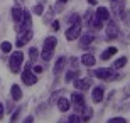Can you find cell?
I'll return each instance as SVG.
<instances>
[{
  "label": "cell",
  "mask_w": 130,
  "mask_h": 123,
  "mask_svg": "<svg viewBox=\"0 0 130 123\" xmlns=\"http://www.w3.org/2000/svg\"><path fill=\"white\" fill-rule=\"evenodd\" d=\"M22 59H24V54H22L20 51H15V54L10 56V69H12V73H19L20 71Z\"/></svg>",
  "instance_id": "6da1fadb"
},
{
  "label": "cell",
  "mask_w": 130,
  "mask_h": 123,
  "mask_svg": "<svg viewBox=\"0 0 130 123\" xmlns=\"http://www.w3.org/2000/svg\"><path fill=\"white\" fill-rule=\"evenodd\" d=\"M79 34H81V22L71 24L69 29L66 30V39H68V41H74V39L79 37Z\"/></svg>",
  "instance_id": "7a4b0ae2"
},
{
  "label": "cell",
  "mask_w": 130,
  "mask_h": 123,
  "mask_svg": "<svg viewBox=\"0 0 130 123\" xmlns=\"http://www.w3.org/2000/svg\"><path fill=\"white\" fill-rule=\"evenodd\" d=\"M30 39H32V30H30V29H27V30H24V32L19 34L17 46H19V47H22V46H25V44H27V41H30Z\"/></svg>",
  "instance_id": "3957f363"
},
{
  "label": "cell",
  "mask_w": 130,
  "mask_h": 123,
  "mask_svg": "<svg viewBox=\"0 0 130 123\" xmlns=\"http://www.w3.org/2000/svg\"><path fill=\"white\" fill-rule=\"evenodd\" d=\"M95 76L100 78V79H111V78H115V76H113V71H111L110 67H101V69H96V71H95Z\"/></svg>",
  "instance_id": "277c9868"
},
{
  "label": "cell",
  "mask_w": 130,
  "mask_h": 123,
  "mask_svg": "<svg viewBox=\"0 0 130 123\" xmlns=\"http://www.w3.org/2000/svg\"><path fill=\"white\" fill-rule=\"evenodd\" d=\"M22 81H24L27 86H32V84L37 83V78H36V74L30 73V69H25V71L22 73Z\"/></svg>",
  "instance_id": "5b68a950"
},
{
  "label": "cell",
  "mask_w": 130,
  "mask_h": 123,
  "mask_svg": "<svg viewBox=\"0 0 130 123\" xmlns=\"http://www.w3.org/2000/svg\"><path fill=\"white\" fill-rule=\"evenodd\" d=\"M73 83H74V88L76 90H88L90 88V84H91V81L90 79H81V78H76V79H73Z\"/></svg>",
  "instance_id": "8992f818"
},
{
  "label": "cell",
  "mask_w": 130,
  "mask_h": 123,
  "mask_svg": "<svg viewBox=\"0 0 130 123\" xmlns=\"http://www.w3.org/2000/svg\"><path fill=\"white\" fill-rule=\"evenodd\" d=\"M111 4H113V14H115V15H122V14H123L125 0H115V2H111Z\"/></svg>",
  "instance_id": "52a82bcc"
},
{
  "label": "cell",
  "mask_w": 130,
  "mask_h": 123,
  "mask_svg": "<svg viewBox=\"0 0 130 123\" xmlns=\"http://www.w3.org/2000/svg\"><path fill=\"white\" fill-rule=\"evenodd\" d=\"M106 36H108L110 39H113V37L118 36V27H117L115 22H108V25H106Z\"/></svg>",
  "instance_id": "ba28073f"
},
{
  "label": "cell",
  "mask_w": 130,
  "mask_h": 123,
  "mask_svg": "<svg viewBox=\"0 0 130 123\" xmlns=\"http://www.w3.org/2000/svg\"><path fill=\"white\" fill-rule=\"evenodd\" d=\"M100 20H110V12H108V9L106 7H98L96 14H95Z\"/></svg>",
  "instance_id": "9c48e42d"
},
{
  "label": "cell",
  "mask_w": 130,
  "mask_h": 123,
  "mask_svg": "<svg viewBox=\"0 0 130 123\" xmlns=\"http://www.w3.org/2000/svg\"><path fill=\"white\" fill-rule=\"evenodd\" d=\"M81 62L85 64V66L91 67V66H95V62H96V59H95V56H93V54H83V57H81Z\"/></svg>",
  "instance_id": "30bf717a"
},
{
  "label": "cell",
  "mask_w": 130,
  "mask_h": 123,
  "mask_svg": "<svg viewBox=\"0 0 130 123\" xmlns=\"http://www.w3.org/2000/svg\"><path fill=\"white\" fill-rule=\"evenodd\" d=\"M54 47H56V37L49 36V37L44 41V49H42V51H53Z\"/></svg>",
  "instance_id": "8fae6325"
},
{
  "label": "cell",
  "mask_w": 130,
  "mask_h": 123,
  "mask_svg": "<svg viewBox=\"0 0 130 123\" xmlns=\"http://www.w3.org/2000/svg\"><path fill=\"white\" fill-rule=\"evenodd\" d=\"M71 99H73V103L78 104V106H83V104H85V96H83V93H73Z\"/></svg>",
  "instance_id": "7c38bea8"
},
{
  "label": "cell",
  "mask_w": 130,
  "mask_h": 123,
  "mask_svg": "<svg viewBox=\"0 0 130 123\" xmlns=\"http://www.w3.org/2000/svg\"><path fill=\"white\" fill-rule=\"evenodd\" d=\"M101 22H103V20H100L96 15L93 14V17H91V20H90V24H88V25H90L91 29H95V30H100V29L103 27V25H101Z\"/></svg>",
  "instance_id": "4fadbf2b"
},
{
  "label": "cell",
  "mask_w": 130,
  "mask_h": 123,
  "mask_svg": "<svg viewBox=\"0 0 130 123\" xmlns=\"http://www.w3.org/2000/svg\"><path fill=\"white\" fill-rule=\"evenodd\" d=\"M10 95H12V98H14L15 101H19V99L22 98V90H20L17 84H14L12 88H10Z\"/></svg>",
  "instance_id": "5bb4252c"
},
{
  "label": "cell",
  "mask_w": 130,
  "mask_h": 123,
  "mask_svg": "<svg viewBox=\"0 0 130 123\" xmlns=\"http://www.w3.org/2000/svg\"><path fill=\"white\" fill-rule=\"evenodd\" d=\"M91 98H93L95 103H101V99H103V88H95Z\"/></svg>",
  "instance_id": "9a60e30c"
},
{
  "label": "cell",
  "mask_w": 130,
  "mask_h": 123,
  "mask_svg": "<svg viewBox=\"0 0 130 123\" xmlns=\"http://www.w3.org/2000/svg\"><path fill=\"white\" fill-rule=\"evenodd\" d=\"M22 14H24V10L19 9V7H14V9H12V19H14L17 24L22 20Z\"/></svg>",
  "instance_id": "2e32d148"
},
{
  "label": "cell",
  "mask_w": 130,
  "mask_h": 123,
  "mask_svg": "<svg viewBox=\"0 0 130 123\" xmlns=\"http://www.w3.org/2000/svg\"><path fill=\"white\" fill-rule=\"evenodd\" d=\"M64 64H66V57H59V59H58V62H56V66H54V74H56V76H58L59 73L63 71Z\"/></svg>",
  "instance_id": "e0dca14e"
},
{
  "label": "cell",
  "mask_w": 130,
  "mask_h": 123,
  "mask_svg": "<svg viewBox=\"0 0 130 123\" xmlns=\"http://www.w3.org/2000/svg\"><path fill=\"white\" fill-rule=\"evenodd\" d=\"M58 108H59V111H68L69 110V101L66 98H59L58 99Z\"/></svg>",
  "instance_id": "ac0fdd59"
},
{
  "label": "cell",
  "mask_w": 130,
  "mask_h": 123,
  "mask_svg": "<svg viewBox=\"0 0 130 123\" xmlns=\"http://www.w3.org/2000/svg\"><path fill=\"white\" fill-rule=\"evenodd\" d=\"M115 52H117V47H108V49H105V51H103V54H101V59H103V61H108V59H110Z\"/></svg>",
  "instance_id": "d6986e66"
},
{
  "label": "cell",
  "mask_w": 130,
  "mask_h": 123,
  "mask_svg": "<svg viewBox=\"0 0 130 123\" xmlns=\"http://www.w3.org/2000/svg\"><path fill=\"white\" fill-rule=\"evenodd\" d=\"M93 42V34H85L81 37V47H86Z\"/></svg>",
  "instance_id": "ffe728a7"
},
{
  "label": "cell",
  "mask_w": 130,
  "mask_h": 123,
  "mask_svg": "<svg viewBox=\"0 0 130 123\" xmlns=\"http://www.w3.org/2000/svg\"><path fill=\"white\" fill-rule=\"evenodd\" d=\"M127 64V57H120V59H117L115 64H113V69H120Z\"/></svg>",
  "instance_id": "44dd1931"
},
{
  "label": "cell",
  "mask_w": 130,
  "mask_h": 123,
  "mask_svg": "<svg viewBox=\"0 0 130 123\" xmlns=\"http://www.w3.org/2000/svg\"><path fill=\"white\" fill-rule=\"evenodd\" d=\"M83 111H85V115H83V118H81V121H88V120L91 118V110L90 108H86V106H85V104H83Z\"/></svg>",
  "instance_id": "7402d4cb"
},
{
  "label": "cell",
  "mask_w": 130,
  "mask_h": 123,
  "mask_svg": "<svg viewBox=\"0 0 130 123\" xmlns=\"http://www.w3.org/2000/svg\"><path fill=\"white\" fill-rule=\"evenodd\" d=\"M78 69H73V71H68V74H66V81H73V79H76L78 78Z\"/></svg>",
  "instance_id": "603a6c76"
},
{
  "label": "cell",
  "mask_w": 130,
  "mask_h": 123,
  "mask_svg": "<svg viewBox=\"0 0 130 123\" xmlns=\"http://www.w3.org/2000/svg\"><path fill=\"white\" fill-rule=\"evenodd\" d=\"M0 49H2V52H10V51H12V44H10V42H2Z\"/></svg>",
  "instance_id": "cb8c5ba5"
},
{
  "label": "cell",
  "mask_w": 130,
  "mask_h": 123,
  "mask_svg": "<svg viewBox=\"0 0 130 123\" xmlns=\"http://www.w3.org/2000/svg\"><path fill=\"white\" fill-rule=\"evenodd\" d=\"M32 12H34V14H37V15H42V14H44V7H42V4L36 5V7L32 9Z\"/></svg>",
  "instance_id": "d4e9b609"
},
{
  "label": "cell",
  "mask_w": 130,
  "mask_h": 123,
  "mask_svg": "<svg viewBox=\"0 0 130 123\" xmlns=\"http://www.w3.org/2000/svg\"><path fill=\"white\" fill-rule=\"evenodd\" d=\"M29 54H30V61H36V59H37V56H39V52H37V49H36V47L30 49Z\"/></svg>",
  "instance_id": "484cf974"
},
{
  "label": "cell",
  "mask_w": 130,
  "mask_h": 123,
  "mask_svg": "<svg viewBox=\"0 0 130 123\" xmlns=\"http://www.w3.org/2000/svg\"><path fill=\"white\" fill-rule=\"evenodd\" d=\"M68 20H69L71 24H76V22H79V20H81V17H79L78 14H73V15H71V17H69Z\"/></svg>",
  "instance_id": "4316f807"
},
{
  "label": "cell",
  "mask_w": 130,
  "mask_h": 123,
  "mask_svg": "<svg viewBox=\"0 0 130 123\" xmlns=\"http://www.w3.org/2000/svg\"><path fill=\"white\" fill-rule=\"evenodd\" d=\"M68 121H71V123H79V121H81V118H79L78 115H71V116L68 118Z\"/></svg>",
  "instance_id": "83f0119b"
},
{
  "label": "cell",
  "mask_w": 130,
  "mask_h": 123,
  "mask_svg": "<svg viewBox=\"0 0 130 123\" xmlns=\"http://www.w3.org/2000/svg\"><path fill=\"white\" fill-rule=\"evenodd\" d=\"M42 57L46 61H49V59L53 57V51H42Z\"/></svg>",
  "instance_id": "f1b7e54d"
},
{
  "label": "cell",
  "mask_w": 130,
  "mask_h": 123,
  "mask_svg": "<svg viewBox=\"0 0 130 123\" xmlns=\"http://www.w3.org/2000/svg\"><path fill=\"white\" fill-rule=\"evenodd\" d=\"M61 93H63V91H58V93H54L53 98H51V104H54V103H56V99H59V95H61Z\"/></svg>",
  "instance_id": "f546056e"
},
{
  "label": "cell",
  "mask_w": 130,
  "mask_h": 123,
  "mask_svg": "<svg viewBox=\"0 0 130 123\" xmlns=\"http://www.w3.org/2000/svg\"><path fill=\"white\" fill-rule=\"evenodd\" d=\"M110 123H125V118H110Z\"/></svg>",
  "instance_id": "4dcf8cb0"
},
{
  "label": "cell",
  "mask_w": 130,
  "mask_h": 123,
  "mask_svg": "<svg viewBox=\"0 0 130 123\" xmlns=\"http://www.w3.org/2000/svg\"><path fill=\"white\" fill-rule=\"evenodd\" d=\"M51 29H53V30H58V29H59V20H54V22H51Z\"/></svg>",
  "instance_id": "1f68e13d"
},
{
  "label": "cell",
  "mask_w": 130,
  "mask_h": 123,
  "mask_svg": "<svg viewBox=\"0 0 130 123\" xmlns=\"http://www.w3.org/2000/svg\"><path fill=\"white\" fill-rule=\"evenodd\" d=\"M51 19H53V10H49L46 14V22H51Z\"/></svg>",
  "instance_id": "d6a6232c"
},
{
  "label": "cell",
  "mask_w": 130,
  "mask_h": 123,
  "mask_svg": "<svg viewBox=\"0 0 130 123\" xmlns=\"http://www.w3.org/2000/svg\"><path fill=\"white\" fill-rule=\"evenodd\" d=\"M42 71H44L42 66H36V67H34V73H42Z\"/></svg>",
  "instance_id": "836d02e7"
},
{
  "label": "cell",
  "mask_w": 130,
  "mask_h": 123,
  "mask_svg": "<svg viewBox=\"0 0 130 123\" xmlns=\"http://www.w3.org/2000/svg\"><path fill=\"white\" fill-rule=\"evenodd\" d=\"M61 9H63V5L59 4V5H54V9H53V10H56V12H59V10H61Z\"/></svg>",
  "instance_id": "e575fe53"
},
{
  "label": "cell",
  "mask_w": 130,
  "mask_h": 123,
  "mask_svg": "<svg viewBox=\"0 0 130 123\" xmlns=\"http://www.w3.org/2000/svg\"><path fill=\"white\" fill-rule=\"evenodd\" d=\"M2 116H4V104L0 103V120H2Z\"/></svg>",
  "instance_id": "d590c367"
},
{
  "label": "cell",
  "mask_w": 130,
  "mask_h": 123,
  "mask_svg": "<svg viewBox=\"0 0 130 123\" xmlns=\"http://www.w3.org/2000/svg\"><path fill=\"white\" fill-rule=\"evenodd\" d=\"M17 116H19V110H17L14 115H12V121H15V118H17Z\"/></svg>",
  "instance_id": "8d00e7d4"
},
{
  "label": "cell",
  "mask_w": 130,
  "mask_h": 123,
  "mask_svg": "<svg viewBox=\"0 0 130 123\" xmlns=\"http://www.w3.org/2000/svg\"><path fill=\"white\" fill-rule=\"evenodd\" d=\"M32 120H34V118H32V116H27V118H25V120H24V121H25V123H30V121H32Z\"/></svg>",
  "instance_id": "74e56055"
},
{
  "label": "cell",
  "mask_w": 130,
  "mask_h": 123,
  "mask_svg": "<svg viewBox=\"0 0 130 123\" xmlns=\"http://www.w3.org/2000/svg\"><path fill=\"white\" fill-rule=\"evenodd\" d=\"M88 4H90V5H95V4H96V0H88Z\"/></svg>",
  "instance_id": "f35d334b"
},
{
  "label": "cell",
  "mask_w": 130,
  "mask_h": 123,
  "mask_svg": "<svg viewBox=\"0 0 130 123\" xmlns=\"http://www.w3.org/2000/svg\"><path fill=\"white\" fill-rule=\"evenodd\" d=\"M39 4H42V5H44V4H46V0H39Z\"/></svg>",
  "instance_id": "ab89813d"
},
{
  "label": "cell",
  "mask_w": 130,
  "mask_h": 123,
  "mask_svg": "<svg viewBox=\"0 0 130 123\" xmlns=\"http://www.w3.org/2000/svg\"><path fill=\"white\" fill-rule=\"evenodd\" d=\"M59 2H61V4H66V2H68V0H59Z\"/></svg>",
  "instance_id": "60d3db41"
},
{
  "label": "cell",
  "mask_w": 130,
  "mask_h": 123,
  "mask_svg": "<svg viewBox=\"0 0 130 123\" xmlns=\"http://www.w3.org/2000/svg\"><path fill=\"white\" fill-rule=\"evenodd\" d=\"M110 2H115V0H110Z\"/></svg>",
  "instance_id": "b9f144b4"
},
{
  "label": "cell",
  "mask_w": 130,
  "mask_h": 123,
  "mask_svg": "<svg viewBox=\"0 0 130 123\" xmlns=\"http://www.w3.org/2000/svg\"><path fill=\"white\" fill-rule=\"evenodd\" d=\"M19 2H22V0H19Z\"/></svg>",
  "instance_id": "7bdbcfd3"
}]
</instances>
